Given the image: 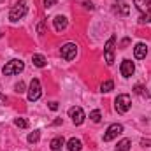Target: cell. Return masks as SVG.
I'll return each instance as SVG.
<instances>
[{"label":"cell","mask_w":151,"mask_h":151,"mask_svg":"<svg viewBox=\"0 0 151 151\" xmlns=\"http://www.w3.org/2000/svg\"><path fill=\"white\" fill-rule=\"evenodd\" d=\"M114 107H116V111H118L119 114L128 113L130 107H132V99H130V95H127V93L118 95L116 100H114Z\"/></svg>","instance_id":"obj_1"},{"label":"cell","mask_w":151,"mask_h":151,"mask_svg":"<svg viewBox=\"0 0 151 151\" xmlns=\"http://www.w3.org/2000/svg\"><path fill=\"white\" fill-rule=\"evenodd\" d=\"M27 12H28V5H27V2H25V0H19V2L11 9V12H9V19H11V21H18V19H21Z\"/></svg>","instance_id":"obj_2"},{"label":"cell","mask_w":151,"mask_h":151,"mask_svg":"<svg viewBox=\"0 0 151 151\" xmlns=\"http://www.w3.org/2000/svg\"><path fill=\"white\" fill-rule=\"evenodd\" d=\"M23 69H25V63L21 60H11L4 65L2 72H4V76H12V74H19Z\"/></svg>","instance_id":"obj_3"},{"label":"cell","mask_w":151,"mask_h":151,"mask_svg":"<svg viewBox=\"0 0 151 151\" xmlns=\"http://www.w3.org/2000/svg\"><path fill=\"white\" fill-rule=\"evenodd\" d=\"M60 55H62L63 60H74L76 55H77V46H76L74 42L63 44V46L60 47Z\"/></svg>","instance_id":"obj_4"},{"label":"cell","mask_w":151,"mask_h":151,"mask_svg":"<svg viewBox=\"0 0 151 151\" xmlns=\"http://www.w3.org/2000/svg\"><path fill=\"white\" fill-rule=\"evenodd\" d=\"M114 44H116V35H111V39L106 42V47H104V55H106V63L107 65L114 63Z\"/></svg>","instance_id":"obj_5"},{"label":"cell","mask_w":151,"mask_h":151,"mask_svg":"<svg viewBox=\"0 0 151 151\" xmlns=\"http://www.w3.org/2000/svg\"><path fill=\"white\" fill-rule=\"evenodd\" d=\"M40 95H42V90H40L39 79H32V83H30V86H28V100H30V102H35V100L40 99Z\"/></svg>","instance_id":"obj_6"},{"label":"cell","mask_w":151,"mask_h":151,"mask_svg":"<svg viewBox=\"0 0 151 151\" xmlns=\"http://www.w3.org/2000/svg\"><path fill=\"white\" fill-rule=\"evenodd\" d=\"M119 134H123V127H121L119 123H113V125L106 130V134H104V141H106V142H109V141L116 139Z\"/></svg>","instance_id":"obj_7"},{"label":"cell","mask_w":151,"mask_h":151,"mask_svg":"<svg viewBox=\"0 0 151 151\" xmlns=\"http://www.w3.org/2000/svg\"><path fill=\"white\" fill-rule=\"evenodd\" d=\"M69 116L72 118V123L74 125H83V121H84V111L81 107H77V106L69 109Z\"/></svg>","instance_id":"obj_8"},{"label":"cell","mask_w":151,"mask_h":151,"mask_svg":"<svg viewBox=\"0 0 151 151\" xmlns=\"http://www.w3.org/2000/svg\"><path fill=\"white\" fill-rule=\"evenodd\" d=\"M119 70H121V76H123V77H130V76L135 72V65H134V62H130V60H123Z\"/></svg>","instance_id":"obj_9"},{"label":"cell","mask_w":151,"mask_h":151,"mask_svg":"<svg viewBox=\"0 0 151 151\" xmlns=\"http://www.w3.org/2000/svg\"><path fill=\"white\" fill-rule=\"evenodd\" d=\"M134 4H135V7L142 12L141 16H148L151 12V2L150 0H134Z\"/></svg>","instance_id":"obj_10"},{"label":"cell","mask_w":151,"mask_h":151,"mask_svg":"<svg viewBox=\"0 0 151 151\" xmlns=\"http://www.w3.org/2000/svg\"><path fill=\"white\" fill-rule=\"evenodd\" d=\"M146 55H148V46H146L144 42L135 44V47H134V56H135L137 60H142V58H146Z\"/></svg>","instance_id":"obj_11"},{"label":"cell","mask_w":151,"mask_h":151,"mask_svg":"<svg viewBox=\"0 0 151 151\" xmlns=\"http://www.w3.org/2000/svg\"><path fill=\"white\" fill-rule=\"evenodd\" d=\"M53 23H55V30H56V32H62V30L67 28V18H65V16H56V18L53 19Z\"/></svg>","instance_id":"obj_12"},{"label":"cell","mask_w":151,"mask_h":151,"mask_svg":"<svg viewBox=\"0 0 151 151\" xmlns=\"http://www.w3.org/2000/svg\"><path fill=\"white\" fill-rule=\"evenodd\" d=\"M67 148H69V151H81V148H83V142H81L79 139L72 137V139L67 142Z\"/></svg>","instance_id":"obj_13"},{"label":"cell","mask_w":151,"mask_h":151,"mask_svg":"<svg viewBox=\"0 0 151 151\" xmlns=\"http://www.w3.org/2000/svg\"><path fill=\"white\" fill-rule=\"evenodd\" d=\"M63 144H65L63 137H55V139L51 141V151H62Z\"/></svg>","instance_id":"obj_14"},{"label":"cell","mask_w":151,"mask_h":151,"mask_svg":"<svg viewBox=\"0 0 151 151\" xmlns=\"http://www.w3.org/2000/svg\"><path fill=\"white\" fill-rule=\"evenodd\" d=\"M32 62H34V65L39 67V69L46 67V58H44L42 55H34V56H32Z\"/></svg>","instance_id":"obj_15"},{"label":"cell","mask_w":151,"mask_h":151,"mask_svg":"<svg viewBox=\"0 0 151 151\" xmlns=\"http://www.w3.org/2000/svg\"><path fill=\"white\" fill-rule=\"evenodd\" d=\"M130 139H123V141H119L118 142V146H116V151H130Z\"/></svg>","instance_id":"obj_16"},{"label":"cell","mask_w":151,"mask_h":151,"mask_svg":"<svg viewBox=\"0 0 151 151\" xmlns=\"http://www.w3.org/2000/svg\"><path fill=\"white\" fill-rule=\"evenodd\" d=\"M134 93H137V95H141V97H146V99L150 97L148 91H146V88H144L142 84H135V86H134Z\"/></svg>","instance_id":"obj_17"},{"label":"cell","mask_w":151,"mask_h":151,"mask_svg":"<svg viewBox=\"0 0 151 151\" xmlns=\"http://www.w3.org/2000/svg\"><path fill=\"white\" fill-rule=\"evenodd\" d=\"M113 88H114L113 81H104V83H102V86H100V91H102V93H109Z\"/></svg>","instance_id":"obj_18"},{"label":"cell","mask_w":151,"mask_h":151,"mask_svg":"<svg viewBox=\"0 0 151 151\" xmlns=\"http://www.w3.org/2000/svg\"><path fill=\"white\" fill-rule=\"evenodd\" d=\"M116 5H118L116 9H119V12H121L123 16H127V14L130 12V9H128V5H127L125 2H116Z\"/></svg>","instance_id":"obj_19"},{"label":"cell","mask_w":151,"mask_h":151,"mask_svg":"<svg viewBox=\"0 0 151 151\" xmlns=\"http://www.w3.org/2000/svg\"><path fill=\"white\" fill-rule=\"evenodd\" d=\"M39 139H40V132H39V130H34V132L28 135V142H30V144H35V142H39Z\"/></svg>","instance_id":"obj_20"},{"label":"cell","mask_w":151,"mask_h":151,"mask_svg":"<svg viewBox=\"0 0 151 151\" xmlns=\"http://www.w3.org/2000/svg\"><path fill=\"white\" fill-rule=\"evenodd\" d=\"M90 119H91L93 123H99V121L102 119V114H100V111H99V109L91 111V113H90Z\"/></svg>","instance_id":"obj_21"},{"label":"cell","mask_w":151,"mask_h":151,"mask_svg":"<svg viewBox=\"0 0 151 151\" xmlns=\"http://www.w3.org/2000/svg\"><path fill=\"white\" fill-rule=\"evenodd\" d=\"M14 125L19 127V128H27V127H28V121H27L25 118H16V119H14Z\"/></svg>","instance_id":"obj_22"},{"label":"cell","mask_w":151,"mask_h":151,"mask_svg":"<svg viewBox=\"0 0 151 151\" xmlns=\"http://www.w3.org/2000/svg\"><path fill=\"white\" fill-rule=\"evenodd\" d=\"M14 88H16V91H18V93H23V91H27V90H25V83H23V81H19V83H18Z\"/></svg>","instance_id":"obj_23"},{"label":"cell","mask_w":151,"mask_h":151,"mask_svg":"<svg viewBox=\"0 0 151 151\" xmlns=\"http://www.w3.org/2000/svg\"><path fill=\"white\" fill-rule=\"evenodd\" d=\"M139 21H141V23H151V12L148 14V16H141Z\"/></svg>","instance_id":"obj_24"},{"label":"cell","mask_w":151,"mask_h":151,"mask_svg":"<svg viewBox=\"0 0 151 151\" xmlns=\"http://www.w3.org/2000/svg\"><path fill=\"white\" fill-rule=\"evenodd\" d=\"M56 2H58V0H44V7H46V9H47V7H53Z\"/></svg>","instance_id":"obj_25"},{"label":"cell","mask_w":151,"mask_h":151,"mask_svg":"<svg viewBox=\"0 0 151 151\" xmlns=\"http://www.w3.org/2000/svg\"><path fill=\"white\" fill-rule=\"evenodd\" d=\"M49 109H51V111H56V109H58V104H56V102H49Z\"/></svg>","instance_id":"obj_26"},{"label":"cell","mask_w":151,"mask_h":151,"mask_svg":"<svg viewBox=\"0 0 151 151\" xmlns=\"http://www.w3.org/2000/svg\"><path fill=\"white\" fill-rule=\"evenodd\" d=\"M5 102H7L5 95H2V93H0V106H5Z\"/></svg>","instance_id":"obj_27"},{"label":"cell","mask_w":151,"mask_h":151,"mask_svg":"<svg viewBox=\"0 0 151 151\" xmlns=\"http://www.w3.org/2000/svg\"><path fill=\"white\" fill-rule=\"evenodd\" d=\"M37 32H39V34H44V23H39V27H37Z\"/></svg>","instance_id":"obj_28"},{"label":"cell","mask_w":151,"mask_h":151,"mask_svg":"<svg viewBox=\"0 0 151 151\" xmlns=\"http://www.w3.org/2000/svg\"><path fill=\"white\" fill-rule=\"evenodd\" d=\"M84 7H86V9H93V4H91V2H84Z\"/></svg>","instance_id":"obj_29"},{"label":"cell","mask_w":151,"mask_h":151,"mask_svg":"<svg viewBox=\"0 0 151 151\" xmlns=\"http://www.w3.org/2000/svg\"><path fill=\"white\" fill-rule=\"evenodd\" d=\"M53 125H55V127H56V125H62V119H55V121H53Z\"/></svg>","instance_id":"obj_30"}]
</instances>
